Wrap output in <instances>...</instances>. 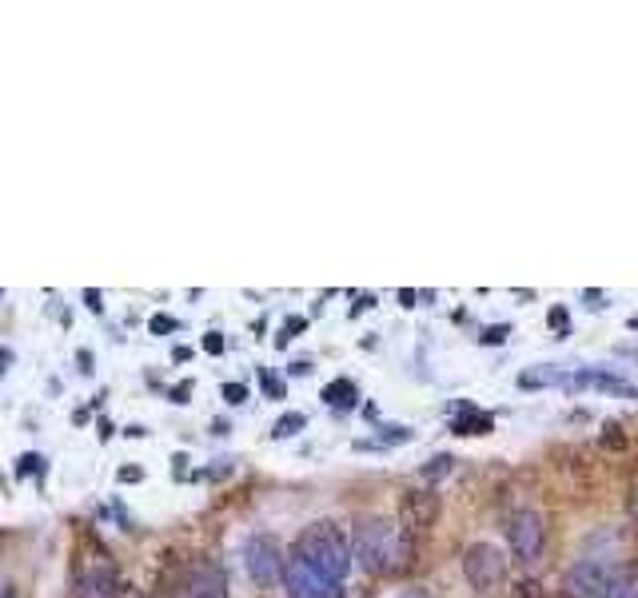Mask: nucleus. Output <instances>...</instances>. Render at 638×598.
Wrapping results in <instances>:
<instances>
[{
    "instance_id": "23",
    "label": "nucleus",
    "mask_w": 638,
    "mask_h": 598,
    "mask_svg": "<svg viewBox=\"0 0 638 598\" xmlns=\"http://www.w3.org/2000/svg\"><path fill=\"white\" fill-rule=\"evenodd\" d=\"M511 598H543V587H539L535 579H523V583H515Z\"/></svg>"
},
{
    "instance_id": "3",
    "label": "nucleus",
    "mask_w": 638,
    "mask_h": 598,
    "mask_svg": "<svg viewBox=\"0 0 638 598\" xmlns=\"http://www.w3.org/2000/svg\"><path fill=\"white\" fill-rule=\"evenodd\" d=\"M463 575L479 595H499L507 583V555L495 543H471L463 551Z\"/></svg>"
},
{
    "instance_id": "29",
    "label": "nucleus",
    "mask_w": 638,
    "mask_h": 598,
    "mask_svg": "<svg viewBox=\"0 0 638 598\" xmlns=\"http://www.w3.org/2000/svg\"><path fill=\"white\" fill-rule=\"evenodd\" d=\"M76 359H80V371H84V375H92V351H88V347H80V355H76Z\"/></svg>"
},
{
    "instance_id": "9",
    "label": "nucleus",
    "mask_w": 638,
    "mask_h": 598,
    "mask_svg": "<svg viewBox=\"0 0 638 598\" xmlns=\"http://www.w3.org/2000/svg\"><path fill=\"white\" fill-rule=\"evenodd\" d=\"M168 598H228V575L216 563H196Z\"/></svg>"
},
{
    "instance_id": "7",
    "label": "nucleus",
    "mask_w": 638,
    "mask_h": 598,
    "mask_svg": "<svg viewBox=\"0 0 638 598\" xmlns=\"http://www.w3.org/2000/svg\"><path fill=\"white\" fill-rule=\"evenodd\" d=\"M244 567L252 575V583L260 587H272L276 579H284V555H280V543L272 535H252L244 543Z\"/></svg>"
},
{
    "instance_id": "37",
    "label": "nucleus",
    "mask_w": 638,
    "mask_h": 598,
    "mask_svg": "<svg viewBox=\"0 0 638 598\" xmlns=\"http://www.w3.org/2000/svg\"><path fill=\"white\" fill-rule=\"evenodd\" d=\"M0 296H4V292H0Z\"/></svg>"
},
{
    "instance_id": "35",
    "label": "nucleus",
    "mask_w": 638,
    "mask_h": 598,
    "mask_svg": "<svg viewBox=\"0 0 638 598\" xmlns=\"http://www.w3.org/2000/svg\"><path fill=\"white\" fill-rule=\"evenodd\" d=\"M631 327H638V315H635V319H631Z\"/></svg>"
},
{
    "instance_id": "24",
    "label": "nucleus",
    "mask_w": 638,
    "mask_h": 598,
    "mask_svg": "<svg viewBox=\"0 0 638 598\" xmlns=\"http://www.w3.org/2000/svg\"><path fill=\"white\" fill-rule=\"evenodd\" d=\"M547 323H551L555 331H567V323H571V315H567V307H551V311H547Z\"/></svg>"
},
{
    "instance_id": "26",
    "label": "nucleus",
    "mask_w": 638,
    "mask_h": 598,
    "mask_svg": "<svg viewBox=\"0 0 638 598\" xmlns=\"http://www.w3.org/2000/svg\"><path fill=\"white\" fill-rule=\"evenodd\" d=\"M507 331H511L507 323H499V327H487V331H483V343H503V339H507Z\"/></svg>"
},
{
    "instance_id": "5",
    "label": "nucleus",
    "mask_w": 638,
    "mask_h": 598,
    "mask_svg": "<svg viewBox=\"0 0 638 598\" xmlns=\"http://www.w3.org/2000/svg\"><path fill=\"white\" fill-rule=\"evenodd\" d=\"M507 543H511V555L519 563H535L543 559V547H547V527H543V515L523 507L507 519Z\"/></svg>"
},
{
    "instance_id": "32",
    "label": "nucleus",
    "mask_w": 638,
    "mask_h": 598,
    "mask_svg": "<svg viewBox=\"0 0 638 598\" xmlns=\"http://www.w3.org/2000/svg\"><path fill=\"white\" fill-rule=\"evenodd\" d=\"M288 371H292V375H308V371H312V363H308V359H300V363H292Z\"/></svg>"
},
{
    "instance_id": "33",
    "label": "nucleus",
    "mask_w": 638,
    "mask_h": 598,
    "mask_svg": "<svg viewBox=\"0 0 638 598\" xmlns=\"http://www.w3.org/2000/svg\"><path fill=\"white\" fill-rule=\"evenodd\" d=\"M8 363H12V351H8V347H0V375L8 371Z\"/></svg>"
},
{
    "instance_id": "4",
    "label": "nucleus",
    "mask_w": 638,
    "mask_h": 598,
    "mask_svg": "<svg viewBox=\"0 0 638 598\" xmlns=\"http://www.w3.org/2000/svg\"><path fill=\"white\" fill-rule=\"evenodd\" d=\"M72 598H120L116 567L108 563V555H104V551H84V555L76 559Z\"/></svg>"
},
{
    "instance_id": "17",
    "label": "nucleus",
    "mask_w": 638,
    "mask_h": 598,
    "mask_svg": "<svg viewBox=\"0 0 638 598\" xmlns=\"http://www.w3.org/2000/svg\"><path fill=\"white\" fill-rule=\"evenodd\" d=\"M607 598H638V579L631 575H615V583H611V591H607Z\"/></svg>"
},
{
    "instance_id": "1",
    "label": "nucleus",
    "mask_w": 638,
    "mask_h": 598,
    "mask_svg": "<svg viewBox=\"0 0 638 598\" xmlns=\"http://www.w3.org/2000/svg\"><path fill=\"white\" fill-rule=\"evenodd\" d=\"M351 559H359V567L367 575H391V571H399V567L411 563V543L399 531V523L375 515V519H363L355 527Z\"/></svg>"
},
{
    "instance_id": "36",
    "label": "nucleus",
    "mask_w": 638,
    "mask_h": 598,
    "mask_svg": "<svg viewBox=\"0 0 638 598\" xmlns=\"http://www.w3.org/2000/svg\"><path fill=\"white\" fill-rule=\"evenodd\" d=\"M635 515H638V499H635Z\"/></svg>"
},
{
    "instance_id": "8",
    "label": "nucleus",
    "mask_w": 638,
    "mask_h": 598,
    "mask_svg": "<svg viewBox=\"0 0 638 598\" xmlns=\"http://www.w3.org/2000/svg\"><path fill=\"white\" fill-rule=\"evenodd\" d=\"M284 587H288V598H343L339 583L323 579L319 571H312L304 559H284Z\"/></svg>"
},
{
    "instance_id": "14",
    "label": "nucleus",
    "mask_w": 638,
    "mask_h": 598,
    "mask_svg": "<svg viewBox=\"0 0 638 598\" xmlns=\"http://www.w3.org/2000/svg\"><path fill=\"white\" fill-rule=\"evenodd\" d=\"M491 427H495V419H491L487 411L471 407V403H467V407H463V415L451 423V431H455V435H487Z\"/></svg>"
},
{
    "instance_id": "19",
    "label": "nucleus",
    "mask_w": 638,
    "mask_h": 598,
    "mask_svg": "<svg viewBox=\"0 0 638 598\" xmlns=\"http://www.w3.org/2000/svg\"><path fill=\"white\" fill-rule=\"evenodd\" d=\"M260 383H264V391H268L272 399H284V379H276L268 367H260Z\"/></svg>"
},
{
    "instance_id": "28",
    "label": "nucleus",
    "mask_w": 638,
    "mask_h": 598,
    "mask_svg": "<svg viewBox=\"0 0 638 598\" xmlns=\"http://www.w3.org/2000/svg\"><path fill=\"white\" fill-rule=\"evenodd\" d=\"M188 395H192V383H176L172 387V403H188Z\"/></svg>"
},
{
    "instance_id": "13",
    "label": "nucleus",
    "mask_w": 638,
    "mask_h": 598,
    "mask_svg": "<svg viewBox=\"0 0 638 598\" xmlns=\"http://www.w3.org/2000/svg\"><path fill=\"white\" fill-rule=\"evenodd\" d=\"M323 403H327V407H339V411H351V407L359 403V387H355L351 379H331V383L323 387Z\"/></svg>"
},
{
    "instance_id": "15",
    "label": "nucleus",
    "mask_w": 638,
    "mask_h": 598,
    "mask_svg": "<svg viewBox=\"0 0 638 598\" xmlns=\"http://www.w3.org/2000/svg\"><path fill=\"white\" fill-rule=\"evenodd\" d=\"M308 427V415H300V411H288V415H280L276 419V427H272V439H292L296 431H304Z\"/></svg>"
},
{
    "instance_id": "30",
    "label": "nucleus",
    "mask_w": 638,
    "mask_h": 598,
    "mask_svg": "<svg viewBox=\"0 0 638 598\" xmlns=\"http://www.w3.org/2000/svg\"><path fill=\"white\" fill-rule=\"evenodd\" d=\"M583 299H587L591 307H607V296H603V292H583Z\"/></svg>"
},
{
    "instance_id": "16",
    "label": "nucleus",
    "mask_w": 638,
    "mask_h": 598,
    "mask_svg": "<svg viewBox=\"0 0 638 598\" xmlns=\"http://www.w3.org/2000/svg\"><path fill=\"white\" fill-rule=\"evenodd\" d=\"M599 443H603V451H627V431L611 419V423H603V435H599Z\"/></svg>"
},
{
    "instance_id": "10",
    "label": "nucleus",
    "mask_w": 638,
    "mask_h": 598,
    "mask_svg": "<svg viewBox=\"0 0 638 598\" xmlns=\"http://www.w3.org/2000/svg\"><path fill=\"white\" fill-rule=\"evenodd\" d=\"M435 519H439V499L431 491H407L399 499V527H403V535H423V531L435 527Z\"/></svg>"
},
{
    "instance_id": "18",
    "label": "nucleus",
    "mask_w": 638,
    "mask_h": 598,
    "mask_svg": "<svg viewBox=\"0 0 638 598\" xmlns=\"http://www.w3.org/2000/svg\"><path fill=\"white\" fill-rule=\"evenodd\" d=\"M451 463H455L451 455H435V459H431V463L423 467V475H427V479H443V475L451 471Z\"/></svg>"
},
{
    "instance_id": "31",
    "label": "nucleus",
    "mask_w": 638,
    "mask_h": 598,
    "mask_svg": "<svg viewBox=\"0 0 638 598\" xmlns=\"http://www.w3.org/2000/svg\"><path fill=\"white\" fill-rule=\"evenodd\" d=\"M84 303H88L92 311H100V292H96V288H88V292H84Z\"/></svg>"
},
{
    "instance_id": "34",
    "label": "nucleus",
    "mask_w": 638,
    "mask_h": 598,
    "mask_svg": "<svg viewBox=\"0 0 638 598\" xmlns=\"http://www.w3.org/2000/svg\"><path fill=\"white\" fill-rule=\"evenodd\" d=\"M395 598H427V595H423V591H415V587H411V591H399V595H395Z\"/></svg>"
},
{
    "instance_id": "2",
    "label": "nucleus",
    "mask_w": 638,
    "mask_h": 598,
    "mask_svg": "<svg viewBox=\"0 0 638 598\" xmlns=\"http://www.w3.org/2000/svg\"><path fill=\"white\" fill-rule=\"evenodd\" d=\"M292 555L304 559L312 571H319L331 583H343L347 571H351V543L331 519H319L312 527H304L296 547H292Z\"/></svg>"
},
{
    "instance_id": "12",
    "label": "nucleus",
    "mask_w": 638,
    "mask_h": 598,
    "mask_svg": "<svg viewBox=\"0 0 638 598\" xmlns=\"http://www.w3.org/2000/svg\"><path fill=\"white\" fill-rule=\"evenodd\" d=\"M575 387H599V391H611V395H627V399H638V387L627 383V379H615L607 371H579L575 375Z\"/></svg>"
},
{
    "instance_id": "11",
    "label": "nucleus",
    "mask_w": 638,
    "mask_h": 598,
    "mask_svg": "<svg viewBox=\"0 0 638 598\" xmlns=\"http://www.w3.org/2000/svg\"><path fill=\"white\" fill-rule=\"evenodd\" d=\"M571 383V375L563 367H551V363H539V367H527L519 371V387L523 391H543V387H563Z\"/></svg>"
},
{
    "instance_id": "20",
    "label": "nucleus",
    "mask_w": 638,
    "mask_h": 598,
    "mask_svg": "<svg viewBox=\"0 0 638 598\" xmlns=\"http://www.w3.org/2000/svg\"><path fill=\"white\" fill-rule=\"evenodd\" d=\"M224 403H228V407L248 403V387H244V383H224Z\"/></svg>"
},
{
    "instance_id": "27",
    "label": "nucleus",
    "mask_w": 638,
    "mask_h": 598,
    "mask_svg": "<svg viewBox=\"0 0 638 598\" xmlns=\"http://www.w3.org/2000/svg\"><path fill=\"white\" fill-rule=\"evenodd\" d=\"M144 479V467H120V483H140Z\"/></svg>"
},
{
    "instance_id": "21",
    "label": "nucleus",
    "mask_w": 638,
    "mask_h": 598,
    "mask_svg": "<svg viewBox=\"0 0 638 598\" xmlns=\"http://www.w3.org/2000/svg\"><path fill=\"white\" fill-rule=\"evenodd\" d=\"M44 475V455H20V463H16V475Z\"/></svg>"
},
{
    "instance_id": "6",
    "label": "nucleus",
    "mask_w": 638,
    "mask_h": 598,
    "mask_svg": "<svg viewBox=\"0 0 638 598\" xmlns=\"http://www.w3.org/2000/svg\"><path fill=\"white\" fill-rule=\"evenodd\" d=\"M611 583H615V575L603 559H579L563 571V591L571 598H607Z\"/></svg>"
},
{
    "instance_id": "25",
    "label": "nucleus",
    "mask_w": 638,
    "mask_h": 598,
    "mask_svg": "<svg viewBox=\"0 0 638 598\" xmlns=\"http://www.w3.org/2000/svg\"><path fill=\"white\" fill-rule=\"evenodd\" d=\"M204 351H208V355H220V351H224V335H220V331H208V335H204Z\"/></svg>"
},
{
    "instance_id": "22",
    "label": "nucleus",
    "mask_w": 638,
    "mask_h": 598,
    "mask_svg": "<svg viewBox=\"0 0 638 598\" xmlns=\"http://www.w3.org/2000/svg\"><path fill=\"white\" fill-rule=\"evenodd\" d=\"M172 327H176V319H172V315H164V311H156V315L148 319V331H152V335H168Z\"/></svg>"
}]
</instances>
